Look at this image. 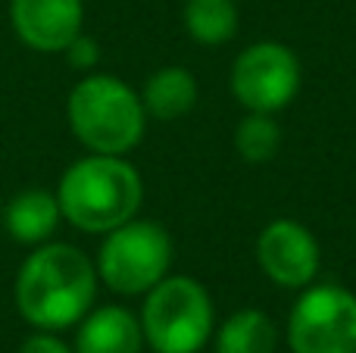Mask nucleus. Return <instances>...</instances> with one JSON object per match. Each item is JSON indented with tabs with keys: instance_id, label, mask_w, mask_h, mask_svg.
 Wrapping results in <instances>:
<instances>
[{
	"instance_id": "obj_1",
	"label": "nucleus",
	"mask_w": 356,
	"mask_h": 353,
	"mask_svg": "<svg viewBox=\"0 0 356 353\" xmlns=\"http://www.w3.org/2000/svg\"><path fill=\"white\" fill-rule=\"evenodd\" d=\"M16 310L41 331H60L81 322L97 297V266L72 244H38L19 266Z\"/></svg>"
},
{
	"instance_id": "obj_2",
	"label": "nucleus",
	"mask_w": 356,
	"mask_h": 353,
	"mask_svg": "<svg viewBox=\"0 0 356 353\" xmlns=\"http://www.w3.org/2000/svg\"><path fill=\"white\" fill-rule=\"evenodd\" d=\"M141 197L144 185L138 169L110 154L81 156L63 172L56 188L63 219L88 235H106L135 219Z\"/></svg>"
},
{
	"instance_id": "obj_3",
	"label": "nucleus",
	"mask_w": 356,
	"mask_h": 353,
	"mask_svg": "<svg viewBox=\"0 0 356 353\" xmlns=\"http://www.w3.org/2000/svg\"><path fill=\"white\" fill-rule=\"evenodd\" d=\"M69 129L91 154L122 156L144 138L147 110L116 75H88L72 88L66 104Z\"/></svg>"
},
{
	"instance_id": "obj_4",
	"label": "nucleus",
	"mask_w": 356,
	"mask_h": 353,
	"mask_svg": "<svg viewBox=\"0 0 356 353\" xmlns=\"http://www.w3.org/2000/svg\"><path fill=\"white\" fill-rule=\"evenodd\" d=\"M141 329L156 353H197L213 335L209 291L191 275H166L147 291Z\"/></svg>"
},
{
	"instance_id": "obj_5",
	"label": "nucleus",
	"mask_w": 356,
	"mask_h": 353,
	"mask_svg": "<svg viewBox=\"0 0 356 353\" xmlns=\"http://www.w3.org/2000/svg\"><path fill=\"white\" fill-rule=\"evenodd\" d=\"M172 266V238L160 222L129 219L125 225L106 231L97 254V279L116 294L135 297L147 294L166 279Z\"/></svg>"
},
{
	"instance_id": "obj_6",
	"label": "nucleus",
	"mask_w": 356,
	"mask_h": 353,
	"mask_svg": "<svg viewBox=\"0 0 356 353\" xmlns=\"http://www.w3.org/2000/svg\"><path fill=\"white\" fill-rule=\"evenodd\" d=\"M291 353H356V294L341 285H307L288 319Z\"/></svg>"
},
{
	"instance_id": "obj_7",
	"label": "nucleus",
	"mask_w": 356,
	"mask_h": 353,
	"mask_svg": "<svg viewBox=\"0 0 356 353\" xmlns=\"http://www.w3.org/2000/svg\"><path fill=\"white\" fill-rule=\"evenodd\" d=\"M300 91V60L278 41L250 44L232 66V94L250 113H278Z\"/></svg>"
},
{
	"instance_id": "obj_8",
	"label": "nucleus",
	"mask_w": 356,
	"mask_h": 353,
	"mask_svg": "<svg viewBox=\"0 0 356 353\" xmlns=\"http://www.w3.org/2000/svg\"><path fill=\"white\" fill-rule=\"evenodd\" d=\"M259 269L278 288H307L319 272V244L297 219H275L257 241Z\"/></svg>"
},
{
	"instance_id": "obj_9",
	"label": "nucleus",
	"mask_w": 356,
	"mask_h": 353,
	"mask_svg": "<svg viewBox=\"0 0 356 353\" xmlns=\"http://www.w3.org/2000/svg\"><path fill=\"white\" fill-rule=\"evenodd\" d=\"M81 0H10L13 31L38 54H63L81 35Z\"/></svg>"
},
{
	"instance_id": "obj_10",
	"label": "nucleus",
	"mask_w": 356,
	"mask_h": 353,
	"mask_svg": "<svg viewBox=\"0 0 356 353\" xmlns=\"http://www.w3.org/2000/svg\"><path fill=\"white\" fill-rule=\"evenodd\" d=\"M144 329L141 319L125 306H97L79 325L75 353H141Z\"/></svg>"
},
{
	"instance_id": "obj_11",
	"label": "nucleus",
	"mask_w": 356,
	"mask_h": 353,
	"mask_svg": "<svg viewBox=\"0 0 356 353\" xmlns=\"http://www.w3.org/2000/svg\"><path fill=\"white\" fill-rule=\"evenodd\" d=\"M60 219L63 213L56 194L41 188H25L3 206V229L16 244H44L56 231Z\"/></svg>"
},
{
	"instance_id": "obj_12",
	"label": "nucleus",
	"mask_w": 356,
	"mask_h": 353,
	"mask_svg": "<svg viewBox=\"0 0 356 353\" xmlns=\"http://www.w3.org/2000/svg\"><path fill=\"white\" fill-rule=\"evenodd\" d=\"M144 110L154 119H178L194 110L197 104V81L188 69L166 66L156 69L141 91Z\"/></svg>"
},
{
	"instance_id": "obj_13",
	"label": "nucleus",
	"mask_w": 356,
	"mask_h": 353,
	"mask_svg": "<svg viewBox=\"0 0 356 353\" xmlns=\"http://www.w3.org/2000/svg\"><path fill=\"white\" fill-rule=\"evenodd\" d=\"M278 329L263 310H238L216 331V353H275Z\"/></svg>"
},
{
	"instance_id": "obj_14",
	"label": "nucleus",
	"mask_w": 356,
	"mask_h": 353,
	"mask_svg": "<svg viewBox=\"0 0 356 353\" xmlns=\"http://www.w3.org/2000/svg\"><path fill=\"white\" fill-rule=\"evenodd\" d=\"M184 28L197 44H225L238 31V6L234 0H188L184 3Z\"/></svg>"
},
{
	"instance_id": "obj_15",
	"label": "nucleus",
	"mask_w": 356,
	"mask_h": 353,
	"mask_svg": "<svg viewBox=\"0 0 356 353\" xmlns=\"http://www.w3.org/2000/svg\"><path fill=\"white\" fill-rule=\"evenodd\" d=\"M234 147L247 163H269L282 147V129L272 113H250L234 131Z\"/></svg>"
},
{
	"instance_id": "obj_16",
	"label": "nucleus",
	"mask_w": 356,
	"mask_h": 353,
	"mask_svg": "<svg viewBox=\"0 0 356 353\" xmlns=\"http://www.w3.org/2000/svg\"><path fill=\"white\" fill-rule=\"evenodd\" d=\"M63 54H66L69 66H75V69H91L94 63H97V56H100V47H97V41H94V38L79 35L66 50H63Z\"/></svg>"
},
{
	"instance_id": "obj_17",
	"label": "nucleus",
	"mask_w": 356,
	"mask_h": 353,
	"mask_svg": "<svg viewBox=\"0 0 356 353\" xmlns=\"http://www.w3.org/2000/svg\"><path fill=\"white\" fill-rule=\"evenodd\" d=\"M19 353H72V350H69L60 338L50 335V331H38V335H31L29 341L19 347Z\"/></svg>"
}]
</instances>
